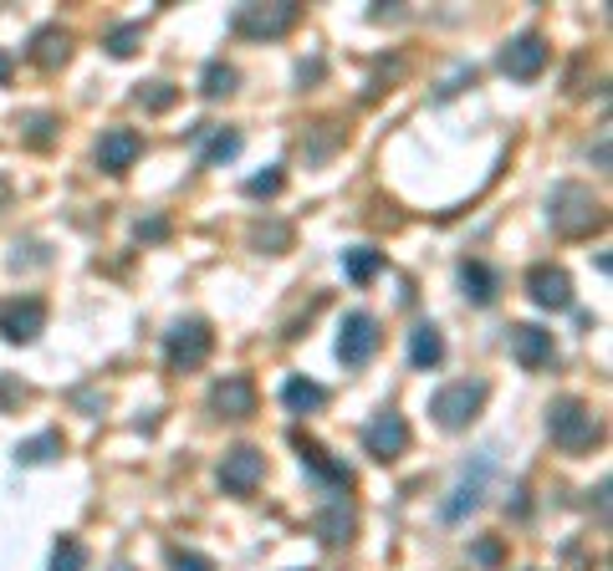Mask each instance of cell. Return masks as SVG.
I'll return each instance as SVG.
<instances>
[{
  "instance_id": "cell-1",
  "label": "cell",
  "mask_w": 613,
  "mask_h": 571,
  "mask_svg": "<svg viewBox=\"0 0 613 571\" xmlns=\"http://www.w3.org/2000/svg\"><path fill=\"white\" fill-rule=\"evenodd\" d=\"M547 220H553L557 235L583 240V235L609 225V209H603V199H593V190H583V184H557V190L547 194Z\"/></svg>"
},
{
  "instance_id": "cell-2",
  "label": "cell",
  "mask_w": 613,
  "mask_h": 571,
  "mask_svg": "<svg viewBox=\"0 0 613 571\" xmlns=\"http://www.w3.org/2000/svg\"><path fill=\"white\" fill-rule=\"evenodd\" d=\"M547 434H553V444L563 455H583V449H593L603 439V424L583 398H557L547 409Z\"/></svg>"
},
{
  "instance_id": "cell-3",
  "label": "cell",
  "mask_w": 613,
  "mask_h": 571,
  "mask_svg": "<svg viewBox=\"0 0 613 571\" xmlns=\"http://www.w3.org/2000/svg\"><path fill=\"white\" fill-rule=\"evenodd\" d=\"M491 475H496V449L486 444V449H480V455L465 465V475H461V484L450 490V500L440 505V515H445L450 526H455V521H465L470 511H480V500H486V484H491Z\"/></svg>"
},
{
  "instance_id": "cell-4",
  "label": "cell",
  "mask_w": 613,
  "mask_h": 571,
  "mask_svg": "<svg viewBox=\"0 0 613 571\" xmlns=\"http://www.w3.org/2000/svg\"><path fill=\"white\" fill-rule=\"evenodd\" d=\"M480 403H486V382H445L440 393L430 398V413L434 424L450 429V434H461V429H470V419L480 413Z\"/></svg>"
},
{
  "instance_id": "cell-5",
  "label": "cell",
  "mask_w": 613,
  "mask_h": 571,
  "mask_svg": "<svg viewBox=\"0 0 613 571\" xmlns=\"http://www.w3.org/2000/svg\"><path fill=\"white\" fill-rule=\"evenodd\" d=\"M297 5L292 0H276V5H236L230 11V26H236V36H251V42H276V36H286V31L297 26Z\"/></svg>"
},
{
  "instance_id": "cell-6",
  "label": "cell",
  "mask_w": 613,
  "mask_h": 571,
  "mask_svg": "<svg viewBox=\"0 0 613 571\" xmlns=\"http://www.w3.org/2000/svg\"><path fill=\"white\" fill-rule=\"evenodd\" d=\"M209 347H215V332H209V322L190 317V322H180L164 338V363L174 367V373H195V367L209 357Z\"/></svg>"
},
{
  "instance_id": "cell-7",
  "label": "cell",
  "mask_w": 613,
  "mask_h": 571,
  "mask_svg": "<svg viewBox=\"0 0 613 571\" xmlns=\"http://www.w3.org/2000/svg\"><path fill=\"white\" fill-rule=\"evenodd\" d=\"M507 342H511V357H516L526 373H542V367H553V363H557L553 332H547V327H537V322L507 327Z\"/></svg>"
},
{
  "instance_id": "cell-8",
  "label": "cell",
  "mask_w": 613,
  "mask_h": 571,
  "mask_svg": "<svg viewBox=\"0 0 613 571\" xmlns=\"http://www.w3.org/2000/svg\"><path fill=\"white\" fill-rule=\"evenodd\" d=\"M261 475H266V455L261 449H251V444H236L230 455L220 459V490L225 495H251L256 484H261Z\"/></svg>"
},
{
  "instance_id": "cell-9",
  "label": "cell",
  "mask_w": 613,
  "mask_h": 571,
  "mask_svg": "<svg viewBox=\"0 0 613 571\" xmlns=\"http://www.w3.org/2000/svg\"><path fill=\"white\" fill-rule=\"evenodd\" d=\"M363 449H368L378 465H394V459L409 449V424H405V413H394V409L378 413L374 424L363 429Z\"/></svg>"
},
{
  "instance_id": "cell-10",
  "label": "cell",
  "mask_w": 613,
  "mask_h": 571,
  "mask_svg": "<svg viewBox=\"0 0 613 571\" xmlns=\"http://www.w3.org/2000/svg\"><path fill=\"white\" fill-rule=\"evenodd\" d=\"M378 352V317L374 311H348L343 332H338V357L348 367H363Z\"/></svg>"
},
{
  "instance_id": "cell-11",
  "label": "cell",
  "mask_w": 613,
  "mask_h": 571,
  "mask_svg": "<svg viewBox=\"0 0 613 571\" xmlns=\"http://www.w3.org/2000/svg\"><path fill=\"white\" fill-rule=\"evenodd\" d=\"M542 67H547V42H542L537 31H522V36H511V42L501 46V72L516 77V82L542 77Z\"/></svg>"
},
{
  "instance_id": "cell-12",
  "label": "cell",
  "mask_w": 613,
  "mask_h": 571,
  "mask_svg": "<svg viewBox=\"0 0 613 571\" xmlns=\"http://www.w3.org/2000/svg\"><path fill=\"white\" fill-rule=\"evenodd\" d=\"M292 449L302 455V465H307V475H317V480L328 484V490H353V469L343 465V459H332L328 449L317 439H307L302 429H292Z\"/></svg>"
},
{
  "instance_id": "cell-13",
  "label": "cell",
  "mask_w": 613,
  "mask_h": 571,
  "mask_svg": "<svg viewBox=\"0 0 613 571\" xmlns=\"http://www.w3.org/2000/svg\"><path fill=\"white\" fill-rule=\"evenodd\" d=\"M46 327V307L36 296H15V301H0V338L5 342H36Z\"/></svg>"
},
{
  "instance_id": "cell-14",
  "label": "cell",
  "mask_w": 613,
  "mask_h": 571,
  "mask_svg": "<svg viewBox=\"0 0 613 571\" xmlns=\"http://www.w3.org/2000/svg\"><path fill=\"white\" fill-rule=\"evenodd\" d=\"M526 296L547 311H568L572 307V276L563 265H532V271H526Z\"/></svg>"
},
{
  "instance_id": "cell-15",
  "label": "cell",
  "mask_w": 613,
  "mask_h": 571,
  "mask_svg": "<svg viewBox=\"0 0 613 571\" xmlns=\"http://www.w3.org/2000/svg\"><path fill=\"white\" fill-rule=\"evenodd\" d=\"M209 409L220 419H251L256 413V382L246 373H225L215 388H209Z\"/></svg>"
},
{
  "instance_id": "cell-16",
  "label": "cell",
  "mask_w": 613,
  "mask_h": 571,
  "mask_svg": "<svg viewBox=\"0 0 613 571\" xmlns=\"http://www.w3.org/2000/svg\"><path fill=\"white\" fill-rule=\"evenodd\" d=\"M138 159H144V138L134 128H107L98 138V163H103L107 174H128Z\"/></svg>"
},
{
  "instance_id": "cell-17",
  "label": "cell",
  "mask_w": 613,
  "mask_h": 571,
  "mask_svg": "<svg viewBox=\"0 0 613 571\" xmlns=\"http://www.w3.org/2000/svg\"><path fill=\"white\" fill-rule=\"evenodd\" d=\"M353 530H359V515H353L348 500H332V505H322V511L313 515V536L322 546H348L353 541Z\"/></svg>"
},
{
  "instance_id": "cell-18",
  "label": "cell",
  "mask_w": 613,
  "mask_h": 571,
  "mask_svg": "<svg viewBox=\"0 0 613 571\" xmlns=\"http://www.w3.org/2000/svg\"><path fill=\"white\" fill-rule=\"evenodd\" d=\"M67 57H72V36H67L61 26H42L36 36H31V61H36L42 72L67 67Z\"/></svg>"
},
{
  "instance_id": "cell-19",
  "label": "cell",
  "mask_w": 613,
  "mask_h": 571,
  "mask_svg": "<svg viewBox=\"0 0 613 571\" xmlns=\"http://www.w3.org/2000/svg\"><path fill=\"white\" fill-rule=\"evenodd\" d=\"M190 138L205 144L200 148V163H205V169H215V163H225V159H236L240 153V133L236 128H209V123H200V128H190Z\"/></svg>"
},
{
  "instance_id": "cell-20",
  "label": "cell",
  "mask_w": 613,
  "mask_h": 571,
  "mask_svg": "<svg viewBox=\"0 0 613 571\" xmlns=\"http://www.w3.org/2000/svg\"><path fill=\"white\" fill-rule=\"evenodd\" d=\"M461 286L465 301H476V307H496V296H501V276L486 261H461Z\"/></svg>"
},
{
  "instance_id": "cell-21",
  "label": "cell",
  "mask_w": 613,
  "mask_h": 571,
  "mask_svg": "<svg viewBox=\"0 0 613 571\" xmlns=\"http://www.w3.org/2000/svg\"><path fill=\"white\" fill-rule=\"evenodd\" d=\"M409 363L419 367V373H430V367L445 363V338H440V327H415L409 332Z\"/></svg>"
},
{
  "instance_id": "cell-22",
  "label": "cell",
  "mask_w": 613,
  "mask_h": 571,
  "mask_svg": "<svg viewBox=\"0 0 613 571\" xmlns=\"http://www.w3.org/2000/svg\"><path fill=\"white\" fill-rule=\"evenodd\" d=\"M282 403L292 413H317L322 403H328V388H322V382H313V378H286L282 382Z\"/></svg>"
},
{
  "instance_id": "cell-23",
  "label": "cell",
  "mask_w": 613,
  "mask_h": 571,
  "mask_svg": "<svg viewBox=\"0 0 613 571\" xmlns=\"http://www.w3.org/2000/svg\"><path fill=\"white\" fill-rule=\"evenodd\" d=\"M240 82V72L230 67V61H209L205 72H200V92H205L209 103H220V98H230Z\"/></svg>"
},
{
  "instance_id": "cell-24",
  "label": "cell",
  "mask_w": 613,
  "mask_h": 571,
  "mask_svg": "<svg viewBox=\"0 0 613 571\" xmlns=\"http://www.w3.org/2000/svg\"><path fill=\"white\" fill-rule=\"evenodd\" d=\"M343 271H348V281H359V286H368V281L384 271V250H374V245H359V250H348L343 255Z\"/></svg>"
},
{
  "instance_id": "cell-25",
  "label": "cell",
  "mask_w": 613,
  "mask_h": 571,
  "mask_svg": "<svg viewBox=\"0 0 613 571\" xmlns=\"http://www.w3.org/2000/svg\"><path fill=\"white\" fill-rule=\"evenodd\" d=\"M61 455V434L57 429H46V434H36V439L15 444V465H46V459Z\"/></svg>"
},
{
  "instance_id": "cell-26",
  "label": "cell",
  "mask_w": 613,
  "mask_h": 571,
  "mask_svg": "<svg viewBox=\"0 0 613 571\" xmlns=\"http://www.w3.org/2000/svg\"><path fill=\"white\" fill-rule=\"evenodd\" d=\"M88 567V546L77 541V536H61L57 551H52V567L46 571H82Z\"/></svg>"
},
{
  "instance_id": "cell-27",
  "label": "cell",
  "mask_w": 613,
  "mask_h": 571,
  "mask_svg": "<svg viewBox=\"0 0 613 571\" xmlns=\"http://www.w3.org/2000/svg\"><path fill=\"white\" fill-rule=\"evenodd\" d=\"M138 42H144V21H128V26H118V31H113V36H107V57H134V52H138Z\"/></svg>"
},
{
  "instance_id": "cell-28",
  "label": "cell",
  "mask_w": 613,
  "mask_h": 571,
  "mask_svg": "<svg viewBox=\"0 0 613 571\" xmlns=\"http://www.w3.org/2000/svg\"><path fill=\"white\" fill-rule=\"evenodd\" d=\"M21 128H26V144L31 148H46V144H52V133H57L61 123H57V113H31Z\"/></svg>"
},
{
  "instance_id": "cell-29",
  "label": "cell",
  "mask_w": 613,
  "mask_h": 571,
  "mask_svg": "<svg viewBox=\"0 0 613 571\" xmlns=\"http://www.w3.org/2000/svg\"><path fill=\"white\" fill-rule=\"evenodd\" d=\"M282 184H286L282 169H266V174L246 179V194H251V199H271V194H282Z\"/></svg>"
},
{
  "instance_id": "cell-30",
  "label": "cell",
  "mask_w": 613,
  "mask_h": 571,
  "mask_svg": "<svg viewBox=\"0 0 613 571\" xmlns=\"http://www.w3.org/2000/svg\"><path fill=\"white\" fill-rule=\"evenodd\" d=\"M174 98H180V92L169 88V82H149V88H138V103L149 107V113H164V107H174Z\"/></svg>"
},
{
  "instance_id": "cell-31",
  "label": "cell",
  "mask_w": 613,
  "mask_h": 571,
  "mask_svg": "<svg viewBox=\"0 0 613 571\" xmlns=\"http://www.w3.org/2000/svg\"><path fill=\"white\" fill-rule=\"evenodd\" d=\"M169 571H215V561L200 557V551H184V546H174V551H169Z\"/></svg>"
},
{
  "instance_id": "cell-32",
  "label": "cell",
  "mask_w": 613,
  "mask_h": 571,
  "mask_svg": "<svg viewBox=\"0 0 613 571\" xmlns=\"http://www.w3.org/2000/svg\"><path fill=\"white\" fill-rule=\"evenodd\" d=\"M31 388L26 382H15V378H0V409H11V403H26Z\"/></svg>"
},
{
  "instance_id": "cell-33",
  "label": "cell",
  "mask_w": 613,
  "mask_h": 571,
  "mask_svg": "<svg viewBox=\"0 0 613 571\" xmlns=\"http://www.w3.org/2000/svg\"><path fill=\"white\" fill-rule=\"evenodd\" d=\"M470 557H476L480 567H501V541H491V536H486V541L470 546Z\"/></svg>"
},
{
  "instance_id": "cell-34",
  "label": "cell",
  "mask_w": 613,
  "mask_h": 571,
  "mask_svg": "<svg viewBox=\"0 0 613 571\" xmlns=\"http://www.w3.org/2000/svg\"><path fill=\"white\" fill-rule=\"evenodd\" d=\"M251 240H256V245H276V250H282L286 240H292V235H286V225H271V230H266V225H261V230H256ZM276 250H271V255H276Z\"/></svg>"
},
{
  "instance_id": "cell-35",
  "label": "cell",
  "mask_w": 613,
  "mask_h": 571,
  "mask_svg": "<svg viewBox=\"0 0 613 571\" xmlns=\"http://www.w3.org/2000/svg\"><path fill=\"white\" fill-rule=\"evenodd\" d=\"M134 235H138V240H164L169 225H164V220H138V225H134Z\"/></svg>"
},
{
  "instance_id": "cell-36",
  "label": "cell",
  "mask_w": 613,
  "mask_h": 571,
  "mask_svg": "<svg viewBox=\"0 0 613 571\" xmlns=\"http://www.w3.org/2000/svg\"><path fill=\"white\" fill-rule=\"evenodd\" d=\"M507 515H526V490H522V484L511 490V500H507Z\"/></svg>"
},
{
  "instance_id": "cell-37",
  "label": "cell",
  "mask_w": 613,
  "mask_h": 571,
  "mask_svg": "<svg viewBox=\"0 0 613 571\" xmlns=\"http://www.w3.org/2000/svg\"><path fill=\"white\" fill-rule=\"evenodd\" d=\"M5 205H11V179L0 174V209H5Z\"/></svg>"
},
{
  "instance_id": "cell-38",
  "label": "cell",
  "mask_w": 613,
  "mask_h": 571,
  "mask_svg": "<svg viewBox=\"0 0 613 571\" xmlns=\"http://www.w3.org/2000/svg\"><path fill=\"white\" fill-rule=\"evenodd\" d=\"M5 82H11V57L0 52V88H5Z\"/></svg>"
},
{
  "instance_id": "cell-39",
  "label": "cell",
  "mask_w": 613,
  "mask_h": 571,
  "mask_svg": "<svg viewBox=\"0 0 613 571\" xmlns=\"http://www.w3.org/2000/svg\"><path fill=\"white\" fill-rule=\"evenodd\" d=\"M113 571H134V567H113Z\"/></svg>"
}]
</instances>
